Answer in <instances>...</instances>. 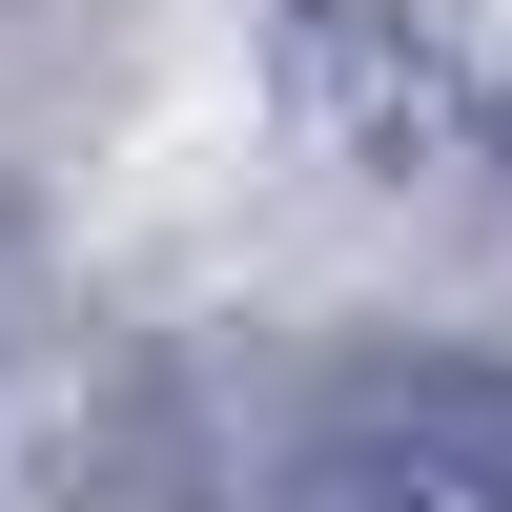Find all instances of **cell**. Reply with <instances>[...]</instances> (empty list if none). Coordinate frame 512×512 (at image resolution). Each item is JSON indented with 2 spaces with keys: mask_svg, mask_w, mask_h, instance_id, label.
Listing matches in <instances>:
<instances>
[{
  "mask_svg": "<svg viewBox=\"0 0 512 512\" xmlns=\"http://www.w3.org/2000/svg\"><path fill=\"white\" fill-rule=\"evenodd\" d=\"M287 512H512V390L492 369H390V390H349Z\"/></svg>",
  "mask_w": 512,
  "mask_h": 512,
  "instance_id": "6da1fadb",
  "label": "cell"
}]
</instances>
